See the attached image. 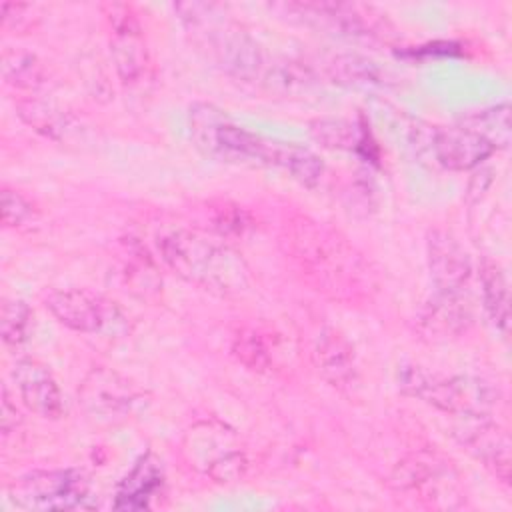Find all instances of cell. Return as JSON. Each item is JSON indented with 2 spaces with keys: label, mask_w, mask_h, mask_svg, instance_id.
<instances>
[{
  "label": "cell",
  "mask_w": 512,
  "mask_h": 512,
  "mask_svg": "<svg viewBox=\"0 0 512 512\" xmlns=\"http://www.w3.org/2000/svg\"><path fill=\"white\" fill-rule=\"evenodd\" d=\"M426 256L432 282L438 290L460 292L472 274L464 246L446 230H432L426 238Z\"/></svg>",
  "instance_id": "obj_11"
},
{
  "label": "cell",
  "mask_w": 512,
  "mask_h": 512,
  "mask_svg": "<svg viewBox=\"0 0 512 512\" xmlns=\"http://www.w3.org/2000/svg\"><path fill=\"white\" fill-rule=\"evenodd\" d=\"M160 482H162V470L158 466V460L152 458L150 454L142 456L120 482L114 506L122 510L146 508L148 500L152 498Z\"/></svg>",
  "instance_id": "obj_16"
},
{
  "label": "cell",
  "mask_w": 512,
  "mask_h": 512,
  "mask_svg": "<svg viewBox=\"0 0 512 512\" xmlns=\"http://www.w3.org/2000/svg\"><path fill=\"white\" fill-rule=\"evenodd\" d=\"M18 114L26 124H30L34 130L50 138H64L66 132L70 130L68 116L40 100L18 102Z\"/></svg>",
  "instance_id": "obj_24"
},
{
  "label": "cell",
  "mask_w": 512,
  "mask_h": 512,
  "mask_svg": "<svg viewBox=\"0 0 512 512\" xmlns=\"http://www.w3.org/2000/svg\"><path fill=\"white\" fill-rule=\"evenodd\" d=\"M44 304L60 324L74 332L116 336L128 328V318L114 300L86 288L52 290Z\"/></svg>",
  "instance_id": "obj_4"
},
{
  "label": "cell",
  "mask_w": 512,
  "mask_h": 512,
  "mask_svg": "<svg viewBox=\"0 0 512 512\" xmlns=\"http://www.w3.org/2000/svg\"><path fill=\"white\" fill-rule=\"evenodd\" d=\"M398 494L430 506H454L456 474L452 466L438 454L418 452L406 456L392 474Z\"/></svg>",
  "instance_id": "obj_7"
},
{
  "label": "cell",
  "mask_w": 512,
  "mask_h": 512,
  "mask_svg": "<svg viewBox=\"0 0 512 512\" xmlns=\"http://www.w3.org/2000/svg\"><path fill=\"white\" fill-rule=\"evenodd\" d=\"M462 126L482 136L494 150L510 144V106L508 102L478 110L462 118Z\"/></svg>",
  "instance_id": "obj_21"
},
{
  "label": "cell",
  "mask_w": 512,
  "mask_h": 512,
  "mask_svg": "<svg viewBox=\"0 0 512 512\" xmlns=\"http://www.w3.org/2000/svg\"><path fill=\"white\" fill-rule=\"evenodd\" d=\"M10 500L24 510H78L90 506V484L84 472L74 468L40 470L18 478Z\"/></svg>",
  "instance_id": "obj_5"
},
{
  "label": "cell",
  "mask_w": 512,
  "mask_h": 512,
  "mask_svg": "<svg viewBox=\"0 0 512 512\" xmlns=\"http://www.w3.org/2000/svg\"><path fill=\"white\" fill-rule=\"evenodd\" d=\"M80 400L90 414L102 420H120L132 414L142 394L116 372L98 368L86 376L80 388Z\"/></svg>",
  "instance_id": "obj_8"
},
{
  "label": "cell",
  "mask_w": 512,
  "mask_h": 512,
  "mask_svg": "<svg viewBox=\"0 0 512 512\" xmlns=\"http://www.w3.org/2000/svg\"><path fill=\"white\" fill-rule=\"evenodd\" d=\"M110 52L116 74L124 84H136L142 80L148 68V52L142 42L140 28L114 32Z\"/></svg>",
  "instance_id": "obj_18"
},
{
  "label": "cell",
  "mask_w": 512,
  "mask_h": 512,
  "mask_svg": "<svg viewBox=\"0 0 512 512\" xmlns=\"http://www.w3.org/2000/svg\"><path fill=\"white\" fill-rule=\"evenodd\" d=\"M480 286H482V302L484 310L502 334L508 332L510 326V290L504 270L494 260H482L480 264Z\"/></svg>",
  "instance_id": "obj_17"
},
{
  "label": "cell",
  "mask_w": 512,
  "mask_h": 512,
  "mask_svg": "<svg viewBox=\"0 0 512 512\" xmlns=\"http://www.w3.org/2000/svg\"><path fill=\"white\" fill-rule=\"evenodd\" d=\"M430 150L438 164L448 170L478 168L494 148L476 132L460 126L436 128L430 134Z\"/></svg>",
  "instance_id": "obj_12"
},
{
  "label": "cell",
  "mask_w": 512,
  "mask_h": 512,
  "mask_svg": "<svg viewBox=\"0 0 512 512\" xmlns=\"http://www.w3.org/2000/svg\"><path fill=\"white\" fill-rule=\"evenodd\" d=\"M0 66L4 82L16 90H38L48 80L44 62L22 48H6Z\"/></svg>",
  "instance_id": "obj_20"
},
{
  "label": "cell",
  "mask_w": 512,
  "mask_h": 512,
  "mask_svg": "<svg viewBox=\"0 0 512 512\" xmlns=\"http://www.w3.org/2000/svg\"><path fill=\"white\" fill-rule=\"evenodd\" d=\"M14 388L22 404L48 420H56L64 412V400L52 372L38 360L22 358L12 368Z\"/></svg>",
  "instance_id": "obj_9"
},
{
  "label": "cell",
  "mask_w": 512,
  "mask_h": 512,
  "mask_svg": "<svg viewBox=\"0 0 512 512\" xmlns=\"http://www.w3.org/2000/svg\"><path fill=\"white\" fill-rule=\"evenodd\" d=\"M310 136L330 150H354L362 142L360 128L344 118H318L310 124Z\"/></svg>",
  "instance_id": "obj_23"
},
{
  "label": "cell",
  "mask_w": 512,
  "mask_h": 512,
  "mask_svg": "<svg viewBox=\"0 0 512 512\" xmlns=\"http://www.w3.org/2000/svg\"><path fill=\"white\" fill-rule=\"evenodd\" d=\"M330 78L338 84L354 88H374L384 84L382 70L372 60L356 54L336 56L330 62Z\"/></svg>",
  "instance_id": "obj_22"
},
{
  "label": "cell",
  "mask_w": 512,
  "mask_h": 512,
  "mask_svg": "<svg viewBox=\"0 0 512 512\" xmlns=\"http://www.w3.org/2000/svg\"><path fill=\"white\" fill-rule=\"evenodd\" d=\"M398 386L422 402L456 416L486 418L498 404V390L474 376H440L420 366H402Z\"/></svg>",
  "instance_id": "obj_3"
},
{
  "label": "cell",
  "mask_w": 512,
  "mask_h": 512,
  "mask_svg": "<svg viewBox=\"0 0 512 512\" xmlns=\"http://www.w3.org/2000/svg\"><path fill=\"white\" fill-rule=\"evenodd\" d=\"M210 228L222 238L242 236L250 226V216L246 210L230 200H218L208 204Z\"/></svg>",
  "instance_id": "obj_27"
},
{
  "label": "cell",
  "mask_w": 512,
  "mask_h": 512,
  "mask_svg": "<svg viewBox=\"0 0 512 512\" xmlns=\"http://www.w3.org/2000/svg\"><path fill=\"white\" fill-rule=\"evenodd\" d=\"M2 340L10 346H20L28 340L32 330V310L24 300L6 298L0 312Z\"/></svg>",
  "instance_id": "obj_25"
},
{
  "label": "cell",
  "mask_w": 512,
  "mask_h": 512,
  "mask_svg": "<svg viewBox=\"0 0 512 512\" xmlns=\"http://www.w3.org/2000/svg\"><path fill=\"white\" fill-rule=\"evenodd\" d=\"M418 332L430 340L456 338L472 324V312L460 292L438 290L418 314Z\"/></svg>",
  "instance_id": "obj_14"
},
{
  "label": "cell",
  "mask_w": 512,
  "mask_h": 512,
  "mask_svg": "<svg viewBox=\"0 0 512 512\" xmlns=\"http://www.w3.org/2000/svg\"><path fill=\"white\" fill-rule=\"evenodd\" d=\"M272 166L286 170L296 182L308 188L318 186L326 170L322 158L310 148L298 146L294 142H280V140L276 142Z\"/></svg>",
  "instance_id": "obj_19"
},
{
  "label": "cell",
  "mask_w": 512,
  "mask_h": 512,
  "mask_svg": "<svg viewBox=\"0 0 512 512\" xmlns=\"http://www.w3.org/2000/svg\"><path fill=\"white\" fill-rule=\"evenodd\" d=\"M184 450L190 462L216 482H234L248 466L232 430L218 422H198L192 426L186 434Z\"/></svg>",
  "instance_id": "obj_6"
},
{
  "label": "cell",
  "mask_w": 512,
  "mask_h": 512,
  "mask_svg": "<svg viewBox=\"0 0 512 512\" xmlns=\"http://www.w3.org/2000/svg\"><path fill=\"white\" fill-rule=\"evenodd\" d=\"M458 436L468 452L474 454L500 482L510 484L512 452L504 430L488 424L484 418H476L474 424L460 428Z\"/></svg>",
  "instance_id": "obj_15"
},
{
  "label": "cell",
  "mask_w": 512,
  "mask_h": 512,
  "mask_svg": "<svg viewBox=\"0 0 512 512\" xmlns=\"http://www.w3.org/2000/svg\"><path fill=\"white\" fill-rule=\"evenodd\" d=\"M0 16H2L4 28L16 30V32H22V30L30 28L36 20L34 8L30 4H24V2H2Z\"/></svg>",
  "instance_id": "obj_29"
},
{
  "label": "cell",
  "mask_w": 512,
  "mask_h": 512,
  "mask_svg": "<svg viewBox=\"0 0 512 512\" xmlns=\"http://www.w3.org/2000/svg\"><path fill=\"white\" fill-rule=\"evenodd\" d=\"M160 260L180 278L208 292L230 296L250 286L244 260L226 244L206 238L186 226H172L156 234Z\"/></svg>",
  "instance_id": "obj_2"
},
{
  "label": "cell",
  "mask_w": 512,
  "mask_h": 512,
  "mask_svg": "<svg viewBox=\"0 0 512 512\" xmlns=\"http://www.w3.org/2000/svg\"><path fill=\"white\" fill-rule=\"evenodd\" d=\"M280 246L302 282L328 298L356 304L376 290V276L364 254L324 222L292 216L282 226Z\"/></svg>",
  "instance_id": "obj_1"
},
{
  "label": "cell",
  "mask_w": 512,
  "mask_h": 512,
  "mask_svg": "<svg viewBox=\"0 0 512 512\" xmlns=\"http://www.w3.org/2000/svg\"><path fill=\"white\" fill-rule=\"evenodd\" d=\"M212 50L220 68L240 80L264 78L270 68L262 46L240 28H224L216 32Z\"/></svg>",
  "instance_id": "obj_10"
},
{
  "label": "cell",
  "mask_w": 512,
  "mask_h": 512,
  "mask_svg": "<svg viewBox=\"0 0 512 512\" xmlns=\"http://www.w3.org/2000/svg\"><path fill=\"white\" fill-rule=\"evenodd\" d=\"M312 362L334 388H350L358 378L352 344L336 328H320L312 342Z\"/></svg>",
  "instance_id": "obj_13"
},
{
  "label": "cell",
  "mask_w": 512,
  "mask_h": 512,
  "mask_svg": "<svg viewBox=\"0 0 512 512\" xmlns=\"http://www.w3.org/2000/svg\"><path fill=\"white\" fill-rule=\"evenodd\" d=\"M234 356L250 370L266 372L272 368V354L268 344L264 342L262 334L254 328H244L234 336L232 342Z\"/></svg>",
  "instance_id": "obj_26"
},
{
  "label": "cell",
  "mask_w": 512,
  "mask_h": 512,
  "mask_svg": "<svg viewBox=\"0 0 512 512\" xmlns=\"http://www.w3.org/2000/svg\"><path fill=\"white\" fill-rule=\"evenodd\" d=\"M22 422L20 410L16 408V404L10 400V392L8 386H4L2 390V408H0V424H2V434L8 436L12 430L18 428V424Z\"/></svg>",
  "instance_id": "obj_30"
},
{
  "label": "cell",
  "mask_w": 512,
  "mask_h": 512,
  "mask_svg": "<svg viewBox=\"0 0 512 512\" xmlns=\"http://www.w3.org/2000/svg\"><path fill=\"white\" fill-rule=\"evenodd\" d=\"M0 216L6 228H24L36 218L34 206L16 190L2 188L0 194Z\"/></svg>",
  "instance_id": "obj_28"
}]
</instances>
